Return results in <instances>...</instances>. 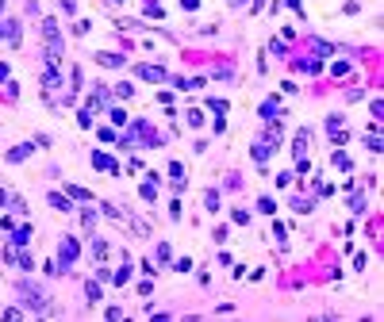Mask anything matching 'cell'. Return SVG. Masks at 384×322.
Here are the masks:
<instances>
[{
  "mask_svg": "<svg viewBox=\"0 0 384 322\" xmlns=\"http://www.w3.org/2000/svg\"><path fill=\"white\" fill-rule=\"evenodd\" d=\"M19 299H23L27 307H35V311H46V296L39 284H19Z\"/></svg>",
  "mask_w": 384,
  "mask_h": 322,
  "instance_id": "cell-1",
  "label": "cell"
},
{
  "mask_svg": "<svg viewBox=\"0 0 384 322\" xmlns=\"http://www.w3.org/2000/svg\"><path fill=\"white\" fill-rule=\"evenodd\" d=\"M139 77L142 81H166V69L162 65H139Z\"/></svg>",
  "mask_w": 384,
  "mask_h": 322,
  "instance_id": "cell-2",
  "label": "cell"
},
{
  "mask_svg": "<svg viewBox=\"0 0 384 322\" xmlns=\"http://www.w3.org/2000/svg\"><path fill=\"white\" fill-rule=\"evenodd\" d=\"M169 181H173L177 192L184 188V165H181V161H169Z\"/></svg>",
  "mask_w": 384,
  "mask_h": 322,
  "instance_id": "cell-3",
  "label": "cell"
},
{
  "mask_svg": "<svg viewBox=\"0 0 384 322\" xmlns=\"http://www.w3.org/2000/svg\"><path fill=\"white\" fill-rule=\"evenodd\" d=\"M92 165L100 169V173H115V161L108 154H92Z\"/></svg>",
  "mask_w": 384,
  "mask_h": 322,
  "instance_id": "cell-4",
  "label": "cell"
},
{
  "mask_svg": "<svg viewBox=\"0 0 384 322\" xmlns=\"http://www.w3.org/2000/svg\"><path fill=\"white\" fill-rule=\"evenodd\" d=\"M77 257V242L73 238H61V261H73Z\"/></svg>",
  "mask_w": 384,
  "mask_h": 322,
  "instance_id": "cell-5",
  "label": "cell"
},
{
  "mask_svg": "<svg viewBox=\"0 0 384 322\" xmlns=\"http://www.w3.org/2000/svg\"><path fill=\"white\" fill-rule=\"evenodd\" d=\"M96 61H100V65H108V69H112V65L119 69V65H123V54H96Z\"/></svg>",
  "mask_w": 384,
  "mask_h": 322,
  "instance_id": "cell-6",
  "label": "cell"
},
{
  "mask_svg": "<svg viewBox=\"0 0 384 322\" xmlns=\"http://www.w3.org/2000/svg\"><path fill=\"white\" fill-rule=\"evenodd\" d=\"M292 154H296V157H304V154H307V131H300V134H296V142H292Z\"/></svg>",
  "mask_w": 384,
  "mask_h": 322,
  "instance_id": "cell-7",
  "label": "cell"
},
{
  "mask_svg": "<svg viewBox=\"0 0 384 322\" xmlns=\"http://www.w3.org/2000/svg\"><path fill=\"white\" fill-rule=\"evenodd\" d=\"M27 238H31V227H27V223L12 230V242H16V245H27Z\"/></svg>",
  "mask_w": 384,
  "mask_h": 322,
  "instance_id": "cell-8",
  "label": "cell"
},
{
  "mask_svg": "<svg viewBox=\"0 0 384 322\" xmlns=\"http://www.w3.org/2000/svg\"><path fill=\"white\" fill-rule=\"evenodd\" d=\"M154 196H157V188H154V176H146V181H142V200H154Z\"/></svg>",
  "mask_w": 384,
  "mask_h": 322,
  "instance_id": "cell-9",
  "label": "cell"
},
{
  "mask_svg": "<svg viewBox=\"0 0 384 322\" xmlns=\"http://www.w3.org/2000/svg\"><path fill=\"white\" fill-rule=\"evenodd\" d=\"M50 207H58V211H70V200H66V196H58V192H50Z\"/></svg>",
  "mask_w": 384,
  "mask_h": 322,
  "instance_id": "cell-10",
  "label": "cell"
},
{
  "mask_svg": "<svg viewBox=\"0 0 384 322\" xmlns=\"http://www.w3.org/2000/svg\"><path fill=\"white\" fill-rule=\"evenodd\" d=\"M27 154H31V146H16V150H8V161H23Z\"/></svg>",
  "mask_w": 384,
  "mask_h": 322,
  "instance_id": "cell-11",
  "label": "cell"
},
{
  "mask_svg": "<svg viewBox=\"0 0 384 322\" xmlns=\"http://www.w3.org/2000/svg\"><path fill=\"white\" fill-rule=\"evenodd\" d=\"M92 257H96V261H104V257H108V245L100 242V238H96V242H92Z\"/></svg>",
  "mask_w": 384,
  "mask_h": 322,
  "instance_id": "cell-12",
  "label": "cell"
},
{
  "mask_svg": "<svg viewBox=\"0 0 384 322\" xmlns=\"http://www.w3.org/2000/svg\"><path fill=\"white\" fill-rule=\"evenodd\" d=\"M66 192H70L73 200H85V203H88V200H92V196H88V192H85V188H77V184H70V188H66Z\"/></svg>",
  "mask_w": 384,
  "mask_h": 322,
  "instance_id": "cell-13",
  "label": "cell"
},
{
  "mask_svg": "<svg viewBox=\"0 0 384 322\" xmlns=\"http://www.w3.org/2000/svg\"><path fill=\"white\" fill-rule=\"evenodd\" d=\"M258 211H265V215H273V211H277V203H273L269 196H262V200H258Z\"/></svg>",
  "mask_w": 384,
  "mask_h": 322,
  "instance_id": "cell-14",
  "label": "cell"
},
{
  "mask_svg": "<svg viewBox=\"0 0 384 322\" xmlns=\"http://www.w3.org/2000/svg\"><path fill=\"white\" fill-rule=\"evenodd\" d=\"M277 112H280L277 100H265V104H262V115H265V119H269V115H277Z\"/></svg>",
  "mask_w": 384,
  "mask_h": 322,
  "instance_id": "cell-15",
  "label": "cell"
},
{
  "mask_svg": "<svg viewBox=\"0 0 384 322\" xmlns=\"http://www.w3.org/2000/svg\"><path fill=\"white\" fill-rule=\"evenodd\" d=\"M204 207H208V211L219 207V192H208V196H204Z\"/></svg>",
  "mask_w": 384,
  "mask_h": 322,
  "instance_id": "cell-16",
  "label": "cell"
},
{
  "mask_svg": "<svg viewBox=\"0 0 384 322\" xmlns=\"http://www.w3.org/2000/svg\"><path fill=\"white\" fill-rule=\"evenodd\" d=\"M112 123H115V127H123V123H127V112H123V108H112Z\"/></svg>",
  "mask_w": 384,
  "mask_h": 322,
  "instance_id": "cell-17",
  "label": "cell"
},
{
  "mask_svg": "<svg viewBox=\"0 0 384 322\" xmlns=\"http://www.w3.org/2000/svg\"><path fill=\"white\" fill-rule=\"evenodd\" d=\"M188 123H192V127H200V123H204V112H196V108H192V112H188Z\"/></svg>",
  "mask_w": 384,
  "mask_h": 322,
  "instance_id": "cell-18",
  "label": "cell"
},
{
  "mask_svg": "<svg viewBox=\"0 0 384 322\" xmlns=\"http://www.w3.org/2000/svg\"><path fill=\"white\" fill-rule=\"evenodd\" d=\"M0 81H8V65H0Z\"/></svg>",
  "mask_w": 384,
  "mask_h": 322,
  "instance_id": "cell-19",
  "label": "cell"
},
{
  "mask_svg": "<svg viewBox=\"0 0 384 322\" xmlns=\"http://www.w3.org/2000/svg\"><path fill=\"white\" fill-rule=\"evenodd\" d=\"M0 203H4V188H0Z\"/></svg>",
  "mask_w": 384,
  "mask_h": 322,
  "instance_id": "cell-20",
  "label": "cell"
},
{
  "mask_svg": "<svg viewBox=\"0 0 384 322\" xmlns=\"http://www.w3.org/2000/svg\"><path fill=\"white\" fill-rule=\"evenodd\" d=\"M0 8H4V0H0Z\"/></svg>",
  "mask_w": 384,
  "mask_h": 322,
  "instance_id": "cell-21",
  "label": "cell"
}]
</instances>
